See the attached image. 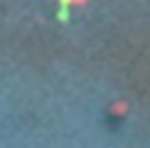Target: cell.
Wrapping results in <instances>:
<instances>
[{
    "label": "cell",
    "instance_id": "obj_1",
    "mask_svg": "<svg viewBox=\"0 0 150 148\" xmlns=\"http://www.w3.org/2000/svg\"><path fill=\"white\" fill-rule=\"evenodd\" d=\"M65 2H79V0H65Z\"/></svg>",
    "mask_w": 150,
    "mask_h": 148
}]
</instances>
